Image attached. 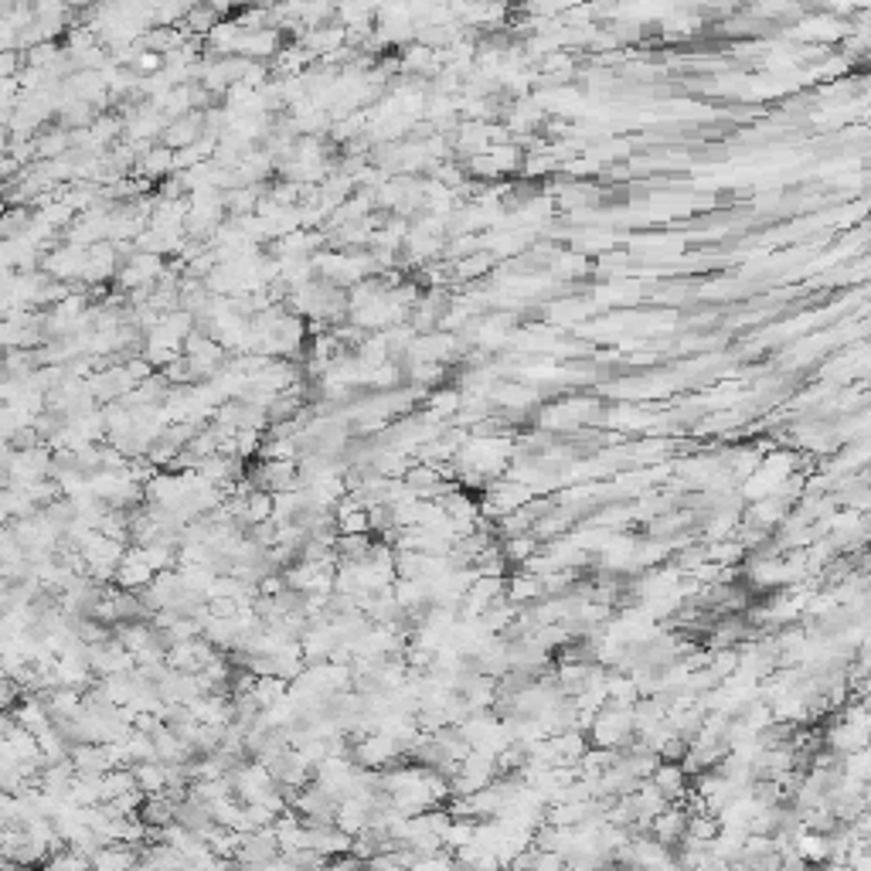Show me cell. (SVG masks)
Masks as SVG:
<instances>
[{
    "label": "cell",
    "instance_id": "1",
    "mask_svg": "<svg viewBox=\"0 0 871 871\" xmlns=\"http://www.w3.org/2000/svg\"><path fill=\"white\" fill-rule=\"evenodd\" d=\"M136 773V786L143 793H164L167 790V762L164 759H143L133 766Z\"/></svg>",
    "mask_w": 871,
    "mask_h": 871
},
{
    "label": "cell",
    "instance_id": "2",
    "mask_svg": "<svg viewBox=\"0 0 871 871\" xmlns=\"http://www.w3.org/2000/svg\"><path fill=\"white\" fill-rule=\"evenodd\" d=\"M429 405H433L429 419H439V415H453L459 409V395L457 392H436L433 398H429Z\"/></svg>",
    "mask_w": 871,
    "mask_h": 871
},
{
    "label": "cell",
    "instance_id": "3",
    "mask_svg": "<svg viewBox=\"0 0 871 871\" xmlns=\"http://www.w3.org/2000/svg\"><path fill=\"white\" fill-rule=\"evenodd\" d=\"M483 266H487V256H477V259H463V262H459V276H463V280H474V276H477Z\"/></svg>",
    "mask_w": 871,
    "mask_h": 871
}]
</instances>
